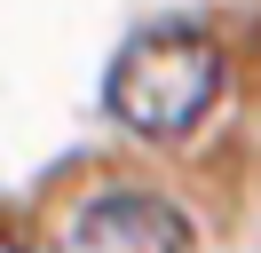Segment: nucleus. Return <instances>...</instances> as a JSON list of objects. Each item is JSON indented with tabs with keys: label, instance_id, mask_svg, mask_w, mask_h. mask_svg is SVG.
<instances>
[{
	"label": "nucleus",
	"instance_id": "7ed1b4c3",
	"mask_svg": "<svg viewBox=\"0 0 261 253\" xmlns=\"http://www.w3.org/2000/svg\"><path fill=\"white\" fill-rule=\"evenodd\" d=\"M0 253H24V245H16V237H0Z\"/></svg>",
	"mask_w": 261,
	"mask_h": 253
},
{
	"label": "nucleus",
	"instance_id": "f03ea898",
	"mask_svg": "<svg viewBox=\"0 0 261 253\" xmlns=\"http://www.w3.org/2000/svg\"><path fill=\"white\" fill-rule=\"evenodd\" d=\"M56 253H198L182 206H166L159 190H103L71 214Z\"/></svg>",
	"mask_w": 261,
	"mask_h": 253
},
{
	"label": "nucleus",
	"instance_id": "f257e3e1",
	"mask_svg": "<svg viewBox=\"0 0 261 253\" xmlns=\"http://www.w3.org/2000/svg\"><path fill=\"white\" fill-rule=\"evenodd\" d=\"M214 95H222V47L206 40V32H143L135 47H119L111 79H103V111H111L119 127H135V135H190L198 119L214 111Z\"/></svg>",
	"mask_w": 261,
	"mask_h": 253
}]
</instances>
